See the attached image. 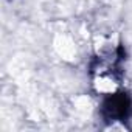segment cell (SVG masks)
I'll list each match as a JSON object with an SVG mask.
<instances>
[{
  "instance_id": "6da1fadb",
  "label": "cell",
  "mask_w": 132,
  "mask_h": 132,
  "mask_svg": "<svg viewBox=\"0 0 132 132\" xmlns=\"http://www.w3.org/2000/svg\"><path fill=\"white\" fill-rule=\"evenodd\" d=\"M92 84L96 93L104 96H113L120 89V78L109 65H103L93 73Z\"/></svg>"
},
{
  "instance_id": "7a4b0ae2",
  "label": "cell",
  "mask_w": 132,
  "mask_h": 132,
  "mask_svg": "<svg viewBox=\"0 0 132 132\" xmlns=\"http://www.w3.org/2000/svg\"><path fill=\"white\" fill-rule=\"evenodd\" d=\"M54 48L64 59H73L76 56V45L69 36H59L54 40Z\"/></svg>"
}]
</instances>
